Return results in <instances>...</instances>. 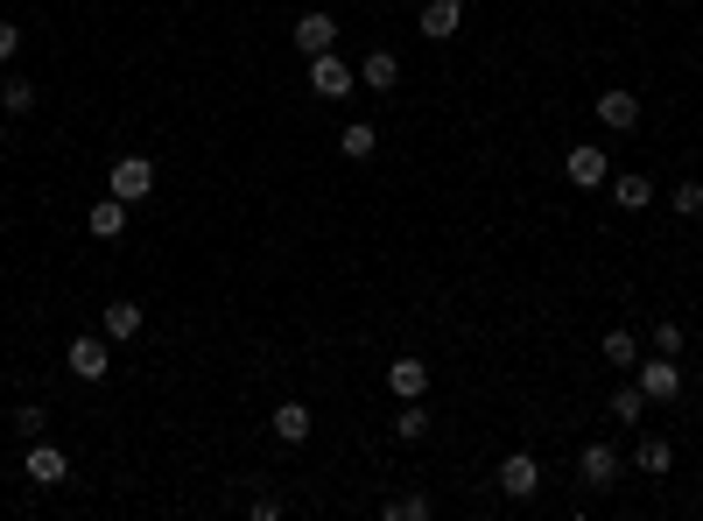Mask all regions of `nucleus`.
<instances>
[{
  "label": "nucleus",
  "instance_id": "c85d7f7f",
  "mask_svg": "<svg viewBox=\"0 0 703 521\" xmlns=\"http://www.w3.org/2000/svg\"><path fill=\"white\" fill-rule=\"evenodd\" d=\"M247 514H253V521H281V500H275V494H261V500H253Z\"/></svg>",
  "mask_w": 703,
  "mask_h": 521
},
{
  "label": "nucleus",
  "instance_id": "2eb2a0df",
  "mask_svg": "<svg viewBox=\"0 0 703 521\" xmlns=\"http://www.w3.org/2000/svg\"><path fill=\"white\" fill-rule=\"evenodd\" d=\"M612 204H619V212H648V204H654V184H648L640 170L612 176Z\"/></svg>",
  "mask_w": 703,
  "mask_h": 521
},
{
  "label": "nucleus",
  "instance_id": "cd10ccee",
  "mask_svg": "<svg viewBox=\"0 0 703 521\" xmlns=\"http://www.w3.org/2000/svg\"><path fill=\"white\" fill-rule=\"evenodd\" d=\"M14 50H22V22H0V64H14Z\"/></svg>",
  "mask_w": 703,
  "mask_h": 521
},
{
  "label": "nucleus",
  "instance_id": "20e7f679",
  "mask_svg": "<svg viewBox=\"0 0 703 521\" xmlns=\"http://www.w3.org/2000/svg\"><path fill=\"white\" fill-rule=\"evenodd\" d=\"M492 480H500V494H506V500H535V486H542V466H535L528 451H506Z\"/></svg>",
  "mask_w": 703,
  "mask_h": 521
},
{
  "label": "nucleus",
  "instance_id": "423d86ee",
  "mask_svg": "<svg viewBox=\"0 0 703 521\" xmlns=\"http://www.w3.org/2000/svg\"><path fill=\"white\" fill-rule=\"evenodd\" d=\"M22 472H28L36 486H64V480H71V458L57 451L50 437H36V444H28V458H22Z\"/></svg>",
  "mask_w": 703,
  "mask_h": 521
},
{
  "label": "nucleus",
  "instance_id": "0eeeda50",
  "mask_svg": "<svg viewBox=\"0 0 703 521\" xmlns=\"http://www.w3.org/2000/svg\"><path fill=\"white\" fill-rule=\"evenodd\" d=\"M619 472H626V458L612 451V444H585V451H577V480L598 486V494H605V486L619 480Z\"/></svg>",
  "mask_w": 703,
  "mask_h": 521
},
{
  "label": "nucleus",
  "instance_id": "f3484780",
  "mask_svg": "<svg viewBox=\"0 0 703 521\" xmlns=\"http://www.w3.org/2000/svg\"><path fill=\"white\" fill-rule=\"evenodd\" d=\"M373 148H380V127H373V121H352V127H338V156H346V162H366Z\"/></svg>",
  "mask_w": 703,
  "mask_h": 521
},
{
  "label": "nucleus",
  "instance_id": "b1692460",
  "mask_svg": "<svg viewBox=\"0 0 703 521\" xmlns=\"http://www.w3.org/2000/svg\"><path fill=\"white\" fill-rule=\"evenodd\" d=\"M668 204H676V219H703V184H690V176H682V184L668 190Z\"/></svg>",
  "mask_w": 703,
  "mask_h": 521
},
{
  "label": "nucleus",
  "instance_id": "412c9836",
  "mask_svg": "<svg viewBox=\"0 0 703 521\" xmlns=\"http://www.w3.org/2000/svg\"><path fill=\"white\" fill-rule=\"evenodd\" d=\"M380 514H387V521H429L437 508H429V494H394V500H387Z\"/></svg>",
  "mask_w": 703,
  "mask_h": 521
},
{
  "label": "nucleus",
  "instance_id": "bb28decb",
  "mask_svg": "<svg viewBox=\"0 0 703 521\" xmlns=\"http://www.w3.org/2000/svg\"><path fill=\"white\" fill-rule=\"evenodd\" d=\"M654 352H662V360H676V352H682V324H676V318L654 324Z\"/></svg>",
  "mask_w": 703,
  "mask_h": 521
},
{
  "label": "nucleus",
  "instance_id": "9d476101",
  "mask_svg": "<svg viewBox=\"0 0 703 521\" xmlns=\"http://www.w3.org/2000/svg\"><path fill=\"white\" fill-rule=\"evenodd\" d=\"M563 176H570L577 190H598V184L612 176V170H605V148H591V141H585V148H570V156H563Z\"/></svg>",
  "mask_w": 703,
  "mask_h": 521
},
{
  "label": "nucleus",
  "instance_id": "4be33fe9",
  "mask_svg": "<svg viewBox=\"0 0 703 521\" xmlns=\"http://www.w3.org/2000/svg\"><path fill=\"white\" fill-rule=\"evenodd\" d=\"M605 409H612V423H640V415H648V395H640V388H619Z\"/></svg>",
  "mask_w": 703,
  "mask_h": 521
},
{
  "label": "nucleus",
  "instance_id": "aec40b11",
  "mask_svg": "<svg viewBox=\"0 0 703 521\" xmlns=\"http://www.w3.org/2000/svg\"><path fill=\"white\" fill-rule=\"evenodd\" d=\"M394 437H401V444H423V437H429V409H423V401H401Z\"/></svg>",
  "mask_w": 703,
  "mask_h": 521
},
{
  "label": "nucleus",
  "instance_id": "1a4fd4ad",
  "mask_svg": "<svg viewBox=\"0 0 703 521\" xmlns=\"http://www.w3.org/2000/svg\"><path fill=\"white\" fill-rule=\"evenodd\" d=\"M598 127H612V134L640 127V99L626 92V85H612V92H598Z\"/></svg>",
  "mask_w": 703,
  "mask_h": 521
},
{
  "label": "nucleus",
  "instance_id": "5701e85b",
  "mask_svg": "<svg viewBox=\"0 0 703 521\" xmlns=\"http://www.w3.org/2000/svg\"><path fill=\"white\" fill-rule=\"evenodd\" d=\"M605 360L633 374V367H640V346H633V332H605Z\"/></svg>",
  "mask_w": 703,
  "mask_h": 521
},
{
  "label": "nucleus",
  "instance_id": "6ab92c4d",
  "mask_svg": "<svg viewBox=\"0 0 703 521\" xmlns=\"http://www.w3.org/2000/svg\"><path fill=\"white\" fill-rule=\"evenodd\" d=\"M668 466H676L668 437H640V444H633V472H668Z\"/></svg>",
  "mask_w": 703,
  "mask_h": 521
},
{
  "label": "nucleus",
  "instance_id": "f8f14e48",
  "mask_svg": "<svg viewBox=\"0 0 703 521\" xmlns=\"http://www.w3.org/2000/svg\"><path fill=\"white\" fill-rule=\"evenodd\" d=\"M106 367H113L106 338H71V374L78 381H106Z\"/></svg>",
  "mask_w": 703,
  "mask_h": 521
},
{
  "label": "nucleus",
  "instance_id": "393cba45",
  "mask_svg": "<svg viewBox=\"0 0 703 521\" xmlns=\"http://www.w3.org/2000/svg\"><path fill=\"white\" fill-rule=\"evenodd\" d=\"M0 107H8L14 121H22V113H36V85H28V78H8V92H0Z\"/></svg>",
  "mask_w": 703,
  "mask_h": 521
},
{
  "label": "nucleus",
  "instance_id": "6e6552de",
  "mask_svg": "<svg viewBox=\"0 0 703 521\" xmlns=\"http://www.w3.org/2000/svg\"><path fill=\"white\" fill-rule=\"evenodd\" d=\"M415 28H423L429 42H451L457 28H465V0H429V8L415 14Z\"/></svg>",
  "mask_w": 703,
  "mask_h": 521
},
{
  "label": "nucleus",
  "instance_id": "39448f33",
  "mask_svg": "<svg viewBox=\"0 0 703 521\" xmlns=\"http://www.w3.org/2000/svg\"><path fill=\"white\" fill-rule=\"evenodd\" d=\"M633 388L648 395V401H676L682 395V367L676 360H640L633 367Z\"/></svg>",
  "mask_w": 703,
  "mask_h": 521
},
{
  "label": "nucleus",
  "instance_id": "ddd939ff",
  "mask_svg": "<svg viewBox=\"0 0 703 521\" xmlns=\"http://www.w3.org/2000/svg\"><path fill=\"white\" fill-rule=\"evenodd\" d=\"M359 85H366V92H394V85H401L394 50H366V57H359Z\"/></svg>",
  "mask_w": 703,
  "mask_h": 521
},
{
  "label": "nucleus",
  "instance_id": "f03ea898",
  "mask_svg": "<svg viewBox=\"0 0 703 521\" xmlns=\"http://www.w3.org/2000/svg\"><path fill=\"white\" fill-rule=\"evenodd\" d=\"M106 190H113V198H127V204H141L148 190H155V162H148V156H120L106 170Z\"/></svg>",
  "mask_w": 703,
  "mask_h": 521
},
{
  "label": "nucleus",
  "instance_id": "dca6fc26",
  "mask_svg": "<svg viewBox=\"0 0 703 521\" xmlns=\"http://www.w3.org/2000/svg\"><path fill=\"white\" fill-rule=\"evenodd\" d=\"M310 430H317V415H310L303 401H281L275 409V437L281 444H310Z\"/></svg>",
  "mask_w": 703,
  "mask_h": 521
},
{
  "label": "nucleus",
  "instance_id": "a211bd4d",
  "mask_svg": "<svg viewBox=\"0 0 703 521\" xmlns=\"http://www.w3.org/2000/svg\"><path fill=\"white\" fill-rule=\"evenodd\" d=\"M99 324H106V338H134V332H141V324H148V310L120 296V303H106V318H99Z\"/></svg>",
  "mask_w": 703,
  "mask_h": 521
},
{
  "label": "nucleus",
  "instance_id": "4468645a",
  "mask_svg": "<svg viewBox=\"0 0 703 521\" xmlns=\"http://www.w3.org/2000/svg\"><path fill=\"white\" fill-rule=\"evenodd\" d=\"M85 226H92V240H120V233H127V198H99L92 204V219H85Z\"/></svg>",
  "mask_w": 703,
  "mask_h": 521
},
{
  "label": "nucleus",
  "instance_id": "c756f323",
  "mask_svg": "<svg viewBox=\"0 0 703 521\" xmlns=\"http://www.w3.org/2000/svg\"><path fill=\"white\" fill-rule=\"evenodd\" d=\"M696 415H703V409H696Z\"/></svg>",
  "mask_w": 703,
  "mask_h": 521
},
{
  "label": "nucleus",
  "instance_id": "9b49d317",
  "mask_svg": "<svg viewBox=\"0 0 703 521\" xmlns=\"http://www.w3.org/2000/svg\"><path fill=\"white\" fill-rule=\"evenodd\" d=\"M387 388L401 401H423L429 395V360H387Z\"/></svg>",
  "mask_w": 703,
  "mask_h": 521
},
{
  "label": "nucleus",
  "instance_id": "f257e3e1",
  "mask_svg": "<svg viewBox=\"0 0 703 521\" xmlns=\"http://www.w3.org/2000/svg\"><path fill=\"white\" fill-rule=\"evenodd\" d=\"M352 85H359V71H352L338 50L310 57V92H317V99H352Z\"/></svg>",
  "mask_w": 703,
  "mask_h": 521
},
{
  "label": "nucleus",
  "instance_id": "7ed1b4c3",
  "mask_svg": "<svg viewBox=\"0 0 703 521\" xmlns=\"http://www.w3.org/2000/svg\"><path fill=\"white\" fill-rule=\"evenodd\" d=\"M324 50H338V14L324 8L296 14V57H324Z\"/></svg>",
  "mask_w": 703,
  "mask_h": 521
},
{
  "label": "nucleus",
  "instance_id": "a878e982",
  "mask_svg": "<svg viewBox=\"0 0 703 521\" xmlns=\"http://www.w3.org/2000/svg\"><path fill=\"white\" fill-rule=\"evenodd\" d=\"M14 430H22V437L36 444L42 430H50V409H36V401H28V409H14Z\"/></svg>",
  "mask_w": 703,
  "mask_h": 521
}]
</instances>
